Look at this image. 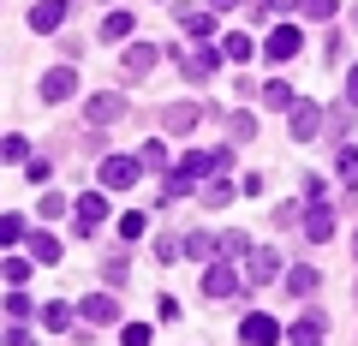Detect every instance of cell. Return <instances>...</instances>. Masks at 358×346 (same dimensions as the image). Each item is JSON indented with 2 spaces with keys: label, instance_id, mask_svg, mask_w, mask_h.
I'll use <instances>...</instances> for the list:
<instances>
[{
  "label": "cell",
  "instance_id": "obj_1",
  "mask_svg": "<svg viewBox=\"0 0 358 346\" xmlns=\"http://www.w3.org/2000/svg\"><path fill=\"white\" fill-rule=\"evenodd\" d=\"M209 173H215V155H209V150H185V155L173 161V173L162 180V203H179V197L197 192Z\"/></svg>",
  "mask_w": 358,
  "mask_h": 346
},
{
  "label": "cell",
  "instance_id": "obj_2",
  "mask_svg": "<svg viewBox=\"0 0 358 346\" xmlns=\"http://www.w3.org/2000/svg\"><path fill=\"white\" fill-rule=\"evenodd\" d=\"M126 96L120 90H96V96H84V126L90 131H108V126H120V120H126Z\"/></svg>",
  "mask_w": 358,
  "mask_h": 346
},
{
  "label": "cell",
  "instance_id": "obj_3",
  "mask_svg": "<svg viewBox=\"0 0 358 346\" xmlns=\"http://www.w3.org/2000/svg\"><path fill=\"white\" fill-rule=\"evenodd\" d=\"M227 66V54L221 48H209V42H192V48H179V72L192 78V84H209V78Z\"/></svg>",
  "mask_w": 358,
  "mask_h": 346
},
{
  "label": "cell",
  "instance_id": "obj_4",
  "mask_svg": "<svg viewBox=\"0 0 358 346\" xmlns=\"http://www.w3.org/2000/svg\"><path fill=\"white\" fill-rule=\"evenodd\" d=\"M108 221V192L96 185V192H84L72 203V239H96V227Z\"/></svg>",
  "mask_w": 358,
  "mask_h": 346
},
{
  "label": "cell",
  "instance_id": "obj_5",
  "mask_svg": "<svg viewBox=\"0 0 358 346\" xmlns=\"http://www.w3.org/2000/svg\"><path fill=\"white\" fill-rule=\"evenodd\" d=\"M245 287H251V281L239 275V263H221V257L203 263V298H239Z\"/></svg>",
  "mask_w": 358,
  "mask_h": 346
},
{
  "label": "cell",
  "instance_id": "obj_6",
  "mask_svg": "<svg viewBox=\"0 0 358 346\" xmlns=\"http://www.w3.org/2000/svg\"><path fill=\"white\" fill-rule=\"evenodd\" d=\"M138 173H143L138 155H102V167H96V185H102V192H131V185H138Z\"/></svg>",
  "mask_w": 358,
  "mask_h": 346
},
{
  "label": "cell",
  "instance_id": "obj_7",
  "mask_svg": "<svg viewBox=\"0 0 358 346\" xmlns=\"http://www.w3.org/2000/svg\"><path fill=\"white\" fill-rule=\"evenodd\" d=\"M239 340L245 346H275V340H287V322L268 317V310H245L239 317Z\"/></svg>",
  "mask_w": 358,
  "mask_h": 346
},
{
  "label": "cell",
  "instance_id": "obj_8",
  "mask_svg": "<svg viewBox=\"0 0 358 346\" xmlns=\"http://www.w3.org/2000/svg\"><path fill=\"white\" fill-rule=\"evenodd\" d=\"M239 269H245V281H251V287H275V281H281V251H275V245H257Z\"/></svg>",
  "mask_w": 358,
  "mask_h": 346
},
{
  "label": "cell",
  "instance_id": "obj_9",
  "mask_svg": "<svg viewBox=\"0 0 358 346\" xmlns=\"http://www.w3.org/2000/svg\"><path fill=\"white\" fill-rule=\"evenodd\" d=\"M299 48H305V30H299V24H275V30H268V36H263V54H268V60H275V66L299 60Z\"/></svg>",
  "mask_w": 358,
  "mask_h": 346
},
{
  "label": "cell",
  "instance_id": "obj_10",
  "mask_svg": "<svg viewBox=\"0 0 358 346\" xmlns=\"http://www.w3.org/2000/svg\"><path fill=\"white\" fill-rule=\"evenodd\" d=\"M287 120H293V138L299 143H310V138L329 131V108H317V102H293V108H287Z\"/></svg>",
  "mask_w": 358,
  "mask_h": 346
},
{
  "label": "cell",
  "instance_id": "obj_11",
  "mask_svg": "<svg viewBox=\"0 0 358 346\" xmlns=\"http://www.w3.org/2000/svg\"><path fill=\"white\" fill-rule=\"evenodd\" d=\"M197 126H203V102H173V108H162V131H167V138H192Z\"/></svg>",
  "mask_w": 358,
  "mask_h": 346
},
{
  "label": "cell",
  "instance_id": "obj_12",
  "mask_svg": "<svg viewBox=\"0 0 358 346\" xmlns=\"http://www.w3.org/2000/svg\"><path fill=\"white\" fill-rule=\"evenodd\" d=\"M287 340H293V346H322V340H329V317H322V310L287 317Z\"/></svg>",
  "mask_w": 358,
  "mask_h": 346
},
{
  "label": "cell",
  "instance_id": "obj_13",
  "mask_svg": "<svg viewBox=\"0 0 358 346\" xmlns=\"http://www.w3.org/2000/svg\"><path fill=\"white\" fill-rule=\"evenodd\" d=\"M173 18H179V30H185L192 42H209V36H215V13H209V6H192V0H179Z\"/></svg>",
  "mask_w": 358,
  "mask_h": 346
},
{
  "label": "cell",
  "instance_id": "obj_14",
  "mask_svg": "<svg viewBox=\"0 0 358 346\" xmlns=\"http://www.w3.org/2000/svg\"><path fill=\"white\" fill-rule=\"evenodd\" d=\"M78 317H84L90 329H114L120 322V298L114 293H90V298H78Z\"/></svg>",
  "mask_w": 358,
  "mask_h": 346
},
{
  "label": "cell",
  "instance_id": "obj_15",
  "mask_svg": "<svg viewBox=\"0 0 358 346\" xmlns=\"http://www.w3.org/2000/svg\"><path fill=\"white\" fill-rule=\"evenodd\" d=\"M155 60H162V48H155V42H126V60H120V66H126V78L138 84V78L155 72Z\"/></svg>",
  "mask_w": 358,
  "mask_h": 346
},
{
  "label": "cell",
  "instance_id": "obj_16",
  "mask_svg": "<svg viewBox=\"0 0 358 346\" xmlns=\"http://www.w3.org/2000/svg\"><path fill=\"white\" fill-rule=\"evenodd\" d=\"M72 96H78V72H72V66L42 72V102H72Z\"/></svg>",
  "mask_w": 358,
  "mask_h": 346
},
{
  "label": "cell",
  "instance_id": "obj_17",
  "mask_svg": "<svg viewBox=\"0 0 358 346\" xmlns=\"http://www.w3.org/2000/svg\"><path fill=\"white\" fill-rule=\"evenodd\" d=\"M66 13H72L66 0H36V6H30V30H36V36H54V30L66 24Z\"/></svg>",
  "mask_w": 358,
  "mask_h": 346
},
{
  "label": "cell",
  "instance_id": "obj_18",
  "mask_svg": "<svg viewBox=\"0 0 358 346\" xmlns=\"http://www.w3.org/2000/svg\"><path fill=\"white\" fill-rule=\"evenodd\" d=\"M305 239L329 245L334 239V203H305Z\"/></svg>",
  "mask_w": 358,
  "mask_h": 346
},
{
  "label": "cell",
  "instance_id": "obj_19",
  "mask_svg": "<svg viewBox=\"0 0 358 346\" xmlns=\"http://www.w3.org/2000/svg\"><path fill=\"white\" fill-rule=\"evenodd\" d=\"M78 305H60V298H48V305H42L36 310V322H42V329H48V334H78Z\"/></svg>",
  "mask_w": 358,
  "mask_h": 346
},
{
  "label": "cell",
  "instance_id": "obj_20",
  "mask_svg": "<svg viewBox=\"0 0 358 346\" xmlns=\"http://www.w3.org/2000/svg\"><path fill=\"white\" fill-rule=\"evenodd\" d=\"M131 30H138V18H131V13H108L102 24H96V42H114V48H126Z\"/></svg>",
  "mask_w": 358,
  "mask_h": 346
},
{
  "label": "cell",
  "instance_id": "obj_21",
  "mask_svg": "<svg viewBox=\"0 0 358 346\" xmlns=\"http://www.w3.org/2000/svg\"><path fill=\"white\" fill-rule=\"evenodd\" d=\"M24 251H30V257H36L42 269H54V263H60V251H66V245H60V239H54V233H48V227H36V233H30V239H24Z\"/></svg>",
  "mask_w": 358,
  "mask_h": 346
},
{
  "label": "cell",
  "instance_id": "obj_22",
  "mask_svg": "<svg viewBox=\"0 0 358 346\" xmlns=\"http://www.w3.org/2000/svg\"><path fill=\"white\" fill-rule=\"evenodd\" d=\"M251 251H257V245L245 239L239 227H233V233H215V257H221V263H245V257H251Z\"/></svg>",
  "mask_w": 358,
  "mask_h": 346
},
{
  "label": "cell",
  "instance_id": "obj_23",
  "mask_svg": "<svg viewBox=\"0 0 358 346\" xmlns=\"http://www.w3.org/2000/svg\"><path fill=\"white\" fill-rule=\"evenodd\" d=\"M233 192H239V185L221 173V180H203V185H197V203H203V209H227V203H233Z\"/></svg>",
  "mask_w": 358,
  "mask_h": 346
},
{
  "label": "cell",
  "instance_id": "obj_24",
  "mask_svg": "<svg viewBox=\"0 0 358 346\" xmlns=\"http://www.w3.org/2000/svg\"><path fill=\"white\" fill-rule=\"evenodd\" d=\"M317 287H322V275L310 269V263H293V269H287V293L293 298H317Z\"/></svg>",
  "mask_w": 358,
  "mask_h": 346
},
{
  "label": "cell",
  "instance_id": "obj_25",
  "mask_svg": "<svg viewBox=\"0 0 358 346\" xmlns=\"http://www.w3.org/2000/svg\"><path fill=\"white\" fill-rule=\"evenodd\" d=\"M0 275H6V287H24L30 275H36V257H30V251H13L6 263H0Z\"/></svg>",
  "mask_w": 358,
  "mask_h": 346
},
{
  "label": "cell",
  "instance_id": "obj_26",
  "mask_svg": "<svg viewBox=\"0 0 358 346\" xmlns=\"http://www.w3.org/2000/svg\"><path fill=\"white\" fill-rule=\"evenodd\" d=\"M138 161H143V173H173V155H167V143L162 138H150L138 150Z\"/></svg>",
  "mask_w": 358,
  "mask_h": 346
},
{
  "label": "cell",
  "instance_id": "obj_27",
  "mask_svg": "<svg viewBox=\"0 0 358 346\" xmlns=\"http://www.w3.org/2000/svg\"><path fill=\"white\" fill-rule=\"evenodd\" d=\"M185 257H192V263H215V233L192 227V233H185Z\"/></svg>",
  "mask_w": 358,
  "mask_h": 346
},
{
  "label": "cell",
  "instance_id": "obj_28",
  "mask_svg": "<svg viewBox=\"0 0 358 346\" xmlns=\"http://www.w3.org/2000/svg\"><path fill=\"white\" fill-rule=\"evenodd\" d=\"M72 203H78V197H66V192H54V185H42L36 215H42V221H60V215H72Z\"/></svg>",
  "mask_w": 358,
  "mask_h": 346
},
{
  "label": "cell",
  "instance_id": "obj_29",
  "mask_svg": "<svg viewBox=\"0 0 358 346\" xmlns=\"http://www.w3.org/2000/svg\"><path fill=\"white\" fill-rule=\"evenodd\" d=\"M346 131H352V102L341 96V102H329V138L346 143Z\"/></svg>",
  "mask_w": 358,
  "mask_h": 346
},
{
  "label": "cell",
  "instance_id": "obj_30",
  "mask_svg": "<svg viewBox=\"0 0 358 346\" xmlns=\"http://www.w3.org/2000/svg\"><path fill=\"white\" fill-rule=\"evenodd\" d=\"M263 102H268V108H281V114H287V108H293L299 96H293V84H287V78H268V84H263Z\"/></svg>",
  "mask_w": 358,
  "mask_h": 346
},
{
  "label": "cell",
  "instance_id": "obj_31",
  "mask_svg": "<svg viewBox=\"0 0 358 346\" xmlns=\"http://www.w3.org/2000/svg\"><path fill=\"white\" fill-rule=\"evenodd\" d=\"M126 275H131V263H126V251H114V257H102V281H108V293H114V287H126Z\"/></svg>",
  "mask_w": 358,
  "mask_h": 346
},
{
  "label": "cell",
  "instance_id": "obj_32",
  "mask_svg": "<svg viewBox=\"0 0 358 346\" xmlns=\"http://www.w3.org/2000/svg\"><path fill=\"white\" fill-rule=\"evenodd\" d=\"M0 239H6V245H24L30 239V215H18V209H13V215H0Z\"/></svg>",
  "mask_w": 358,
  "mask_h": 346
},
{
  "label": "cell",
  "instance_id": "obj_33",
  "mask_svg": "<svg viewBox=\"0 0 358 346\" xmlns=\"http://www.w3.org/2000/svg\"><path fill=\"white\" fill-rule=\"evenodd\" d=\"M221 54H227V60H233V66H245V60H251V54H257V42H251V36H245V30H233V36H227V42H221Z\"/></svg>",
  "mask_w": 358,
  "mask_h": 346
},
{
  "label": "cell",
  "instance_id": "obj_34",
  "mask_svg": "<svg viewBox=\"0 0 358 346\" xmlns=\"http://www.w3.org/2000/svg\"><path fill=\"white\" fill-rule=\"evenodd\" d=\"M268 221H275V227H293V221H305V197H287V203H275V209H268Z\"/></svg>",
  "mask_w": 358,
  "mask_h": 346
},
{
  "label": "cell",
  "instance_id": "obj_35",
  "mask_svg": "<svg viewBox=\"0 0 358 346\" xmlns=\"http://www.w3.org/2000/svg\"><path fill=\"white\" fill-rule=\"evenodd\" d=\"M6 317H13V322L36 317V305H30V293H24V287H6Z\"/></svg>",
  "mask_w": 358,
  "mask_h": 346
},
{
  "label": "cell",
  "instance_id": "obj_36",
  "mask_svg": "<svg viewBox=\"0 0 358 346\" xmlns=\"http://www.w3.org/2000/svg\"><path fill=\"white\" fill-rule=\"evenodd\" d=\"M334 173H341L346 185H358V150H352V143H341V150H334Z\"/></svg>",
  "mask_w": 358,
  "mask_h": 346
},
{
  "label": "cell",
  "instance_id": "obj_37",
  "mask_svg": "<svg viewBox=\"0 0 358 346\" xmlns=\"http://www.w3.org/2000/svg\"><path fill=\"white\" fill-rule=\"evenodd\" d=\"M227 131H233V143H251V138H257V114H245V108H233Z\"/></svg>",
  "mask_w": 358,
  "mask_h": 346
},
{
  "label": "cell",
  "instance_id": "obj_38",
  "mask_svg": "<svg viewBox=\"0 0 358 346\" xmlns=\"http://www.w3.org/2000/svg\"><path fill=\"white\" fill-rule=\"evenodd\" d=\"M334 13H341V0H299V18H317V24H329Z\"/></svg>",
  "mask_w": 358,
  "mask_h": 346
},
{
  "label": "cell",
  "instance_id": "obj_39",
  "mask_svg": "<svg viewBox=\"0 0 358 346\" xmlns=\"http://www.w3.org/2000/svg\"><path fill=\"white\" fill-rule=\"evenodd\" d=\"M143 233H150V215L143 209H126L120 215V239H143Z\"/></svg>",
  "mask_w": 358,
  "mask_h": 346
},
{
  "label": "cell",
  "instance_id": "obj_40",
  "mask_svg": "<svg viewBox=\"0 0 358 346\" xmlns=\"http://www.w3.org/2000/svg\"><path fill=\"white\" fill-rule=\"evenodd\" d=\"M120 346H155V329L150 322H126L120 329Z\"/></svg>",
  "mask_w": 358,
  "mask_h": 346
},
{
  "label": "cell",
  "instance_id": "obj_41",
  "mask_svg": "<svg viewBox=\"0 0 358 346\" xmlns=\"http://www.w3.org/2000/svg\"><path fill=\"white\" fill-rule=\"evenodd\" d=\"M24 180L30 185H48L54 180V161H48V155H30V161H24Z\"/></svg>",
  "mask_w": 358,
  "mask_h": 346
},
{
  "label": "cell",
  "instance_id": "obj_42",
  "mask_svg": "<svg viewBox=\"0 0 358 346\" xmlns=\"http://www.w3.org/2000/svg\"><path fill=\"white\" fill-rule=\"evenodd\" d=\"M305 203H329V180L322 173H305Z\"/></svg>",
  "mask_w": 358,
  "mask_h": 346
},
{
  "label": "cell",
  "instance_id": "obj_43",
  "mask_svg": "<svg viewBox=\"0 0 358 346\" xmlns=\"http://www.w3.org/2000/svg\"><path fill=\"white\" fill-rule=\"evenodd\" d=\"M155 257H162V263H173V257H185V239H173V233H162V239H155Z\"/></svg>",
  "mask_w": 358,
  "mask_h": 346
},
{
  "label": "cell",
  "instance_id": "obj_44",
  "mask_svg": "<svg viewBox=\"0 0 358 346\" xmlns=\"http://www.w3.org/2000/svg\"><path fill=\"white\" fill-rule=\"evenodd\" d=\"M0 155H6V161H30V143H24V138H18V131H13V138L0 143Z\"/></svg>",
  "mask_w": 358,
  "mask_h": 346
},
{
  "label": "cell",
  "instance_id": "obj_45",
  "mask_svg": "<svg viewBox=\"0 0 358 346\" xmlns=\"http://www.w3.org/2000/svg\"><path fill=\"white\" fill-rule=\"evenodd\" d=\"M268 13H299V0H257V18H268Z\"/></svg>",
  "mask_w": 358,
  "mask_h": 346
},
{
  "label": "cell",
  "instance_id": "obj_46",
  "mask_svg": "<svg viewBox=\"0 0 358 346\" xmlns=\"http://www.w3.org/2000/svg\"><path fill=\"white\" fill-rule=\"evenodd\" d=\"M6 346H36V334H30L24 322H13V329H6Z\"/></svg>",
  "mask_w": 358,
  "mask_h": 346
},
{
  "label": "cell",
  "instance_id": "obj_47",
  "mask_svg": "<svg viewBox=\"0 0 358 346\" xmlns=\"http://www.w3.org/2000/svg\"><path fill=\"white\" fill-rule=\"evenodd\" d=\"M346 102L358 108V66H352V72H346Z\"/></svg>",
  "mask_w": 358,
  "mask_h": 346
},
{
  "label": "cell",
  "instance_id": "obj_48",
  "mask_svg": "<svg viewBox=\"0 0 358 346\" xmlns=\"http://www.w3.org/2000/svg\"><path fill=\"white\" fill-rule=\"evenodd\" d=\"M233 6H239V0H209V13H233Z\"/></svg>",
  "mask_w": 358,
  "mask_h": 346
},
{
  "label": "cell",
  "instance_id": "obj_49",
  "mask_svg": "<svg viewBox=\"0 0 358 346\" xmlns=\"http://www.w3.org/2000/svg\"><path fill=\"white\" fill-rule=\"evenodd\" d=\"M352 257H358V233H352Z\"/></svg>",
  "mask_w": 358,
  "mask_h": 346
}]
</instances>
